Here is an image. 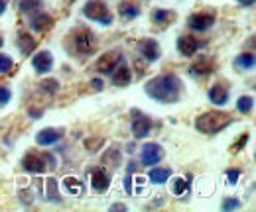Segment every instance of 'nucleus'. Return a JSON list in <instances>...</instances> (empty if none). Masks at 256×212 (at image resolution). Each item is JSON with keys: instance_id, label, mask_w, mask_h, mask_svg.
I'll use <instances>...</instances> for the list:
<instances>
[{"instance_id": "nucleus-1", "label": "nucleus", "mask_w": 256, "mask_h": 212, "mask_svg": "<svg viewBox=\"0 0 256 212\" xmlns=\"http://www.w3.org/2000/svg\"><path fill=\"white\" fill-rule=\"evenodd\" d=\"M146 94L150 98H154L156 102L162 104H176L180 98H182V81L178 75L174 73H168V75H160V77H154L146 83L144 87Z\"/></svg>"}, {"instance_id": "nucleus-2", "label": "nucleus", "mask_w": 256, "mask_h": 212, "mask_svg": "<svg viewBox=\"0 0 256 212\" xmlns=\"http://www.w3.org/2000/svg\"><path fill=\"white\" fill-rule=\"evenodd\" d=\"M230 122H232L230 114L211 110V112H203L201 116H197L195 128H197L201 134H205V136H213V134H219L221 130H224Z\"/></svg>"}, {"instance_id": "nucleus-3", "label": "nucleus", "mask_w": 256, "mask_h": 212, "mask_svg": "<svg viewBox=\"0 0 256 212\" xmlns=\"http://www.w3.org/2000/svg\"><path fill=\"white\" fill-rule=\"evenodd\" d=\"M83 14H85V18H89L91 22L102 24V26H110L112 20H114L112 12L108 10V6H106L102 0H89V2H85Z\"/></svg>"}, {"instance_id": "nucleus-4", "label": "nucleus", "mask_w": 256, "mask_h": 212, "mask_svg": "<svg viewBox=\"0 0 256 212\" xmlns=\"http://www.w3.org/2000/svg\"><path fill=\"white\" fill-rule=\"evenodd\" d=\"M54 155L46 152H28L22 157V167L30 173H46L50 167H54Z\"/></svg>"}, {"instance_id": "nucleus-5", "label": "nucleus", "mask_w": 256, "mask_h": 212, "mask_svg": "<svg viewBox=\"0 0 256 212\" xmlns=\"http://www.w3.org/2000/svg\"><path fill=\"white\" fill-rule=\"evenodd\" d=\"M73 45H75V51L81 53V55H89L95 51V35L89 30H79L73 35Z\"/></svg>"}, {"instance_id": "nucleus-6", "label": "nucleus", "mask_w": 256, "mask_h": 212, "mask_svg": "<svg viewBox=\"0 0 256 212\" xmlns=\"http://www.w3.org/2000/svg\"><path fill=\"white\" fill-rule=\"evenodd\" d=\"M120 63H124V57H122V53L120 51H108V53H104L100 59L96 61V71L100 73V75H110Z\"/></svg>"}, {"instance_id": "nucleus-7", "label": "nucleus", "mask_w": 256, "mask_h": 212, "mask_svg": "<svg viewBox=\"0 0 256 212\" xmlns=\"http://www.w3.org/2000/svg\"><path fill=\"white\" fill-rule=\"evenodd\" d=\"M132 116H134L132 118V134H134V138L136 140L146 138L150 134V130H152V118L142 114L140 110H132Z\"/></svg>"}, {"instance_id": "nucleus-8", "label": "nucleus", "mask_w": 256, "mask_h": 212, "mask_svg": "<svg viewBox=\"0 0 256 212\" xmlns=\"http://www.w3.org/2000/svg\"><path fill=\"white\" fill-rule=\"evenodd\" d=\"M215 14L211 12H199V14H192L188 18V26L195 31H207L213 24H215Z\"/></svg>"}, {"instance_id": "nucleus-9", "label": "nucleus", "mask_w": 256, "mask_h": 212, "mask_svg": "<svg viewBox=\"0 0 256 212\" xmlns=\"http://www.w3.org/2000/svg\"><path fill=\"white\" fill-rule=\"evenodd\" d=\"M164 157V150H162L160 144H146L142 148V165L146 167H152V165H158Z\"/></svg>"}, {"instance_id": "nucleus-10", "label": "nucleus", "mask_w": 256, "mask_h": 212, "mask_svg": "<svg viewBox=\"0 0 256 212\" xmlns=\"http://www.w3.org/2000/svg\"><path fill=\"white\" fill-rule=\"evenodd\" d=\"M138 51H140V55H144V59L150 61V63L158 61L162 55L160 45H158L156 39H142V41H138Z\"/></svg>"}, {"instance_id": "nucleus-11", "label": "nucleus", "mask_w": 256, "mask_h": 212, "mask_svg": "<svg viewBox=\"0 0 256 212\" xmlns=\"http://www.w3.org/2000/svg\"><path fill=\"white\" fill-rule=\"evenodd\" d=\"M176 47H178L180 55H184V57H193V55L199 51L201 43H199V39H195L192 35H182V37H178Z\"/></svg>"}, {"instance_id": "nucleus-12", "label": "nucleus", "mask_w": 256, "mask_h": 212, "mask_svg": "<svg viewBox=\"0 0 256 212\" xmlns=\"http://www.w3.org/2000/svg\"><path fill=\"white\" fill-rule=\"evenodd\" d=\"M91 187L95 189L96 193L108 191V187H110V175H108L102 167H95V169L91 171Z\"/></svg>"}, {"instance_id": "nucleus-13", "label": "nucleus", "mask_w": 256, "mask_h": 212, "mask_svg": "<svg viewBox=\"0 0 256 212\" xmlns=\"http://www.w3.org/2000/svg\"><path fill=\"white\" fill-rule=\"evenodd\" d=\"M52 24H54L52 16H48V14H46V12H42V10H36V12L30 14V28H32L34 31H38V33L50 30V28H52Z\"/></svg>"}, {"instance_id": "nucleus-14", "label": "nucleus", "mask_w": 256, "mask_h": 212, "mask_svg": "<svg viewBox=\"0 0 256 212\" xmlns=\"http://www.w3.org/2000/svg\"><path fill=\"white\" fill-rule=\"evenodd\" d=\"M32 67L38 73H42V75L50 73L52 67H54V57H52V53H50V51H38L32 57Z\"/></svg>"}, {"instance_id": "nucleus-15", "label": "nucleus", "mask_w": 256, "mask_h": 212, "mask_svg": "<svg viewBox=\"0 0 256 212\" xmlns=\"http://www.w3.org/2000/svg\"><path fill=\"white\" fill-rule=\"evenodd\" d=\"M62 130H56V128H44V130H40L38 134H36V142L40 144V146H54V144H58L60 140H62Z\"/></svg>"}, {"instance_id": "nucleus-16", "label": "nucleus", "mask_w": 256, "mask_h": 212, "mask_svg": "<svg viewBox=\"0 0 256 212\" xmlns=\"http://www.w3.org/2000/svg\"><path fill=\"white\" fill-rule=\"evenodd\" d=\"M110 79H112V83H114L116 87H128L130 81H132V73H130V69H128L124 63H120V65L110 73Z\"/></svg>"}, {"instance_id": "nucleus-17", "label": "nucleus", "mask_w": 256, "mask_h": 212, "mask_svg": "<svg viewBox=\"0 0 256 212\" xmlns=\"http://www.w3.org/2000/svg\"><path fill=\"white\" fill-rule=\"evenodd\" d=\"M209 100L217 106H224L228 102V91L224 89L223 85H215L209 89Z\"/></svg>"}, {"instance_id": "nucleus-18", "label": "nucleus", "mask_w": 256, "mask_h": 212, "mask_svg": "<svg viewBox=\"0 0 256 212\" xmlns=\"http://www.w3.org/2000/svg\"><path fill=\"white\" fill-rule=\"evenodd\" d=\"M64 191L67 193V195H71V197H79V195H83L85 187H83V183L79 181L77 177H65Z\"/></svg>"}, {"instance_id": "nucleus-19", "label": "nucleus", "mask_w": 256, "mask_h": 212, "mask_svg": "<svg viewBox=\"0 0 256 212\" xmlns=\"http://www.w3.org/2000/svg\"><path fill=\"white\" fill-rule=\"evenodd\" d=\"M172 177V169L170 167H152L150 173H148V179L154 183V185H162Z\"/></svg>"}, {"instance_id": "nucleus-20", "label": "nucleus", "mask_w": 256, "mask_h": 212, "mask_svg": "<svg viewBox=\"0 0 256 212\" xmlns=\"http://www.w3.org/2000/svg\"><path fill=\"white\" fill-rule=\"evenodd\" d=\"M18 47H20L22 55H30L34 49H36V41L32 39V35L20 31V33H18Z\"/></svg>"}, {"instance_id": "nucleus-21", "label": "nucleus", "mask_w": 256, "mask_h": 212, "mask_svg": "<svg viewBox=\"0 0 256 212\" xmlns=\"http://www.w3.org/2000/svg\"><path fill=\"white\" fill-rule=\"evenodd\" d=\"M120 159H122V153H120V150H116V148L106 150L104 155H102V163L108 165V167H118L120 165Z\"/></svg>"}, {"instance_id": "nucleus-22", "label": "nucleus", "mask_w": 256, "mask_h": 212, "mask_svg": "<svg viewBox=\"0 0 256 212\" xmlns=\"http://www.w3.org/2000/svg\"><path fill=\"white\" fill-rule=\"evenodd\" d=\"M44 195L48 197V201H60V187H58L56 179L44 181Z\"/></svg>"}, {"instance_id": "nucleus-23", "label": "nucleus", "mask_w": 256, "mask_h": 212, "mask_svg": "<svg viewBox=\"0 0 256 212\" xmlns=\"http://www.w3.org/2000/svg\"><path fill=\"white\" fill-rule=\"evenodd\" d=\"M234 65L238 67V69H242V71H252L256 65V59L252 53H240L236 61H234Z\"/></svg>"}, {"instance_id": "nucleus-24", "label": "nucleus", "mask_w": 256, "mask_h": 212, "mask_svg": "<svg viewBox=\"0 0 256 212\" xmlns=\"http://www.w3.org/2000/svg\"><path fill=\"white\" fill-rule=\"evenodd\" d=\"M170 20H174V12H168V10H162V8H156V10H152V22L154 24H168Z\"/></svg>"}, {"instance_id": "nucleus-25", "label": "nucleus", "mask_w": 256, "mask_h": 212, "mask_svg": "<svg viewBox=\"0 0 256 212\" xmlns=\"http://www.w3.org/2000/svg\"><path fill=\"white\" fill-rule=\"evenodd\" d=\"M188 191H190V181H186L184 177H176V179L172 181V193H174V195L184 197Z\"/></svg>"}, {"instance_id": "nucleus-26", "label": "nucleus", "mask_w": 256, "mask_h": 212, "mask_svg": "<svg viewBox=\"0 0 256 212\" xmlns=\"http://www.w3.org/2000/svg\"><path fill=\"white\" fill-rule=\"evenodd\" d=\"M16 6H18L22 12L32 14V12H36V10H40L42 0H16Z\"/></svg>"}, {"instance_id": "nucleus-27", "label": "nucleus", "mask_w": 256, "mask_h": 212, "mask_svg": "<svg viewBox=\"0 0 256 212\" xmlns=\"http://www.w3.org/2000/svg\"><path fill=\"white\" fill-rule=\"evenodd\" d=\"M252 106H254V98H252V96H240V98L236 100V110H238L240 114H248V112L252 110Z\"/></svg>"}, {"instance_id": "nucleus-28", "label": "nucleus", "mask_w": 256, "mask_h": 212, "mask_svg": "<svg viewBox=\"0 0 256 212\" xmlns=\"http://www.w3.org/2000/svg\"><path fill=\"white\" fill-rule=\"evenodd\" d=\"M120 16H124V18H136V16H140V8L136 4H132V2H122L120 4Z\"/></svg>"}, {"instance_id": "nucleus-29", "label": "nucleus", "mask_w": 256, "mask_h": 212, "mask_svg": "<svg viewBox=\"0 0 256 212\" xmlns=\"http://www.w3.org/2000/svg\"><path fill=\"white\" fill-rule=\"evenodd\" d=\"M40 87H42V91L48 92V94H56L58 89H60V83H58L56 79H48V81H44Z\"/></svg>"}, {"instance_id": "nucleus-30", "label": "nucleus", "mask_w": 256, "mask_h": 212, "mask_svg": "<svg viewBox=\"0 0 256 212\" xmlns=\"http://www.w3.org/2000/svg\"><path fill=\"white\" fill-rule=\"evenodd\" d=\"M207 73H211V63H207V65H192L190 67V75L193 77H197V75H207Z\"/></svg>"}, {"instance_id": "nucleus-31", "label": "nucleus", "mask_w": 256, "mask_h": 212, "mask_svg": "<svg viewBox=\"0 0 256 212\" xmlns=\"http://www.w3.org/2000/svg\"><path fill=\"white\" fill-rule=\"evenodd\" d=\"M14 67V61L10 55H4L0 53V73H10V69Z\"/></svg>"}, {"instance_id": "nucleus-32", "label": "nucleus", "mask_w": 256, "mask_h": 212, "mask_svg": "<svg viewBox=\"0 0 256 212\" xmlns=\"http://www.w3.org/2000/svg\"><path fill=\"white\" fill-rule=\"evenodd\" d=\"M224 212L228 211H236V209H240V201H236V199H226L223 203V207H221Z\"/></svg>"}, {"instance_id": "nucleus-33", "label": "nucleus", "mask_w": 256, "mask_h": 212, "mask_svg": "<svg viewBox=\"0 0 256 212\" xmlns=\"http://www.w3.org/2000/svg\"><path fill=\"white\" fill-rule=\"evenodd\" d=\"M10 98H12V92L8 87H4V85H0V104H6V102H10Z\"/></svg>"}, {"instance_id": "nucleus-34", "label": "nucleus", "mask_w": 256, "mask_h": 212, "mask_svg": "<svg viewBox=\"0 0 256 212\" xmlns=\"http://www.w3.org/2000/svg\"><path fill=\"white\" fill-rule=\"evenodd\" d=\"M238 177H240V171H238V169H228V171H226L228 185H236V183H238Z\"/></svg>"}, {"instance_id": "nucleus-35", "label": "nucleus", "mask_w": 256, "mask_h": 212, "mask_svg": "<svg viewBox=\"0 0 256 212\" xmlns=\"http://www.w3.org/2000/svg\"><path fill=\"white\" fill-rule=\"evenodd\" d=\"M98 144H102V140H95V142H89V140H87V142H85V146H87L91 152H96V146H98Z\"/></svg>"}, {"instance_id": "nucleus-36", "label": "nucleus", "mask_w": 256, "mask_h": 212, "mask_svg": "<svg viewBox=\"0 0 256 212\" xmlns=\"http://www.w3.org/2000/svg\"><path fill=\"white\" fill-rule=\"evenodd\" d=\"M246 142H248V134H244V136H242V138L238 140V144L234 146V152H238V150H240V148H242V146H244Z\"/></svg>"}, {"instance_id": "nucleus-37", "label": "nucleus", "mask_w": 256, "mask_h": 212, "mask_svg": "<svg viewBox=\"0 0 256 212\" xmlns=\"http://www.w3.org/2000/svg\"><path fill=\"white\" fill-rule=\"evenodd\" d=\"M124 189H126L128 195H132V177H130V175L124 177Z\"/></svg>"}, {"instance_id": "nucleus-38", "label": "nucleus", "mask_w": 256, "mask_h": 212, "mask_svg": "<svg viewBox=\"0 0 256 212\" xmlns=\"http://www.w3.org/2000/svg\"><path fill=\"white\" fill-rule=\"evenodd\" d=\"M236 2H238L240 6H244V8H252V6H254L256 0H236Z\"/></svg>"}, {"instance_id": "nucleus-39", "label": "nucleus", "mask_w": 256, "mask_h": 212, "mask_svg": "<svg viewBox=\"0 0 256 212\" xmlns=\"http://www.w3.org/2000/svg\"><path fill=\"white\" fill-rule=\"evenodd\" d=\"M91 85H93V89H95V91H100V89H102V81H100V79H93V81H91Z\"/></svg>"}, {"instance_id": "nucleus-40", "label": "nucleus", "mask_w": 256, "mask_h": 212, "mask_svg": "<svg viewBox=\"0 0 256 212\" xmlns=\"http://www.w3.org/2000/svg\"><path fill=\"white\" fill-rule=\"evenodd\" d=\"M110 211H126V205H120V203L118 205H112Z\"/></svg>"}, {"instance_id": "nucleus-41", "label": "nucleus", "mask_w": 256, "mask_h": 212, "mask_svg": "<svg viewBox=\"0 0 256 212\" xmlns=\"http://www.w3.org/2000/svg\"><path fill=\"white\" fill-rule=\"evenodd\" d=\"M28 114H30V116H32V118H38V116H42V114H44V112H42V110H30V112H28Z\"/></svg>"}, {"instance_id": "nucleus-42", "label": "nucleus", "mask_w": 256, "mask_h": 212, "mask_svg": "<svg viewBox=\"0 0 256 212\" xmlns=\"http://www.w3.org/2000/svg\"><path fill=\"white\" fill-rule=\"evenodd\" d=\"M6 8H8V2L6 0H0V14H4Z\"/></svg>"}, {"instance_id": "nucleus-43", "label": "nucleus", "mask_w": 256, "mask_h": 212, "mask_svg": "<svg viewBox=\"0 0 256 212\" xmlns=\"http://www.w3.org/2000/svg\"><path fill=\"white\" fill-rule=\"evenodd\" d=\"M2 45H4V41H2V37H0V47H2Z\"/></svg>"}]
</instances>
